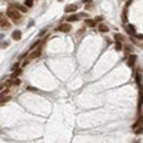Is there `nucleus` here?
I'll return each mask as SVG.
<instances>
[{
  "label": "nucleus",
  "mask_w": 143,
  "mask_h": 143,
  "mask_svg": "<svg viewBox=\"0 0 143 143\" xmlns=\"http://www.w3.org/2000/svg\"><path fill=\"white\" fill-rule=\"evenodd\" d=\"M70 30H72V26L69 23H63V24H60L57 27V31H62V33H69Z\"/></svg>",
  "instance_id": "3"
},
{
  "label": "nucleus",
  "mask_w": 143,
  "mask_h": 143,
  "mask_svg": "<svg viewBox=\"0 0 143 143\" xmlns=\"http://www.w3.org/2000/svg\"><path fill=\"white\" fill-rule=\"evenodd\" d=\"M97 31H100V33H107V31H109V27H107L106 24H103V23H99L97 24Z\"/></svg>",
  "instance_id": "6"
},
{
  "label": "nucleus",
  "mask_w": 143,
  "mask_h": 143,
  "mask_svg": "<svg viewBox=\"0 0 143 143\" xmlns=\"http://www.w3.org/2000/svg\"><path fill=\"white\" fill-rule=\"evenodd\" d=\"M13 85H14V86H17V85H20V80H19L17 77H16V79H13Z\"/></svg>",
  "instance_id": "21"
},
{
  "label": "nucleus",
  "mask_w": 143,
  "mask_h": 143,
  "mask_svg": "<svg viewBox=\"0 0 143 143\" xmlns=\"http://www.w3.org/2000/svg\"><path fill=\"white\" fill-rule=\"evenodd\" d=\"M96 20H90V19H87V20H86V26H89V27H94L96 26Z\"/></svg>",
  "instance_id": "14"
},
{
  "label": "nucleus",
  "mask_w": 143,
  "mask_h": 143,
  "mask_svg": "<svg viewBox=\"0 0 143 143\" xmlns=\"http://www.w3.org/2000/svg\"><path fill=\"white\" fill-rule=\"evenodd\" d=\"M12 39H13V40H20V39H22V31L14 30L13 33H12Z\"/></svg>",
  "instance_id": "8"
},
{
  "label": "nucleus",
  "mask_w": 143,
  "mask_h": 143,
  "mask_svg": "<svg viewBox=\"0 0 143 143\" xmlns=\"http://www.w3.org/2000/svg\"><path fill=\"white\" fill-rule=\"evenodd\" d=\"M0 26L3 27V29H9V27H10V23L7 22V20H6V19H3V20H2V22H0Z\"/></svg>",
  "instance_id": "12"
},
{
  "label": "nucleus",
  "mask_w": 143,
  "mask_h": 143,
  "mask_svg": "<svg viewBox=\"0 0 143 143\" xmlns=\"http://www.w3.org/2000/svg\"><path fill=\"white\" fill-rule=\"evenodd\" d=\"M42 50H43V46H37V47H36V50H31V53L29 54V59H27V60H31V59H36V57H39V56H40L42 54Z\"/></svg>",
  "instance_id": "2"
},
{
  "label": "nucleus",
  "mask_w": 143,
  "mask_h": 143,
  "mask_svg": "<svg viewBox=\"0 0 143 143\" xmlns=\"http://www.w3.org/2000/svg\"><path fill=\"white\" fill-rule=\"evenodd\" d=\"M83 3H85V5H87V3H92V0H83Z\"/></svg>",
  "instance_id": "25"
},
{
  "label": "nucleus",
  "mask_w": 143,
  "mask_h": 143,
  "mask_svg": "<svg viewBox=\"0 0 143 143\" xmlns=\"http://www.w3.org/2000/svg\"><path fill=\"white\" fill-rule=\"evenodd\" d=\"M139 39H143V34H139Z\"/></svg>",
  "instance_id": "26"
},
{
  "label": "nucleus",
  "mask_w": 143,
  "mask_h": 143,
  "mask_svg": "<svg viewBox=\"0 0 143 143\" xmlns=\"http://www.w3.org/2000/svg\"><path fill=\"white\" fill-rule=\"evenodd\" d=\"M115 40L116 42H123V36H122L120 33H116V34H115Z\"/></svg>",
  "instance_id": "18"
},
{
  "label": "nucleus",
  "mask_w": 143,
  "mask_h": 143,
  "mask_svg": "<svg viewBox=\"0 0 143 143\" xmlns=\"http://www.w3.org/2000/svg\"><path fill=\"white\" fill-rule=\"evenodd\" d=\"M122 43H123V42H116V45H115V49H116L117 52L123 49V45H122Z\"/></svg>",
  "instance_id": "17"
},
{
  "label": "nucleus",
  "mask_w": 143,
  "mask_h": 143,
  "mask_svg": "<svg viewBox=\"0 0 143 143\" xmlns=\"http://www.w3.org/2000/svg\"><path fill=\"white\" fill-rule=\"evenodd\" d=\"M12 6L16 7V9H17L19 12H22V13H26V12H27V7H26V6H23V5H14V3H13Z\"/></svg>",
  "instance_id": "9"
},
{
  "label": "nucleus",
  "mask_w": 143,
  "mask_h": 143,
  "mask_svg": "<svg viewBox=\"0 0 143 143\" xmlns=\"http://www.w3.org/2000/svg\"><path fill=\"white\" fill-rule=\"evenodd\" d=\"M122 22L127 23V6L125 7V12H123V14H122Z\"/></svg>",
  "instance_id": "13"
},
{
  "label": "nucleus",
  "mask_w": 143,
  "mask_h": 143,
  "mask_svg": "<svg viewBox=\"0 0 143 143\" xmlns=\"http://www.w3.org/2000/svg\"><path fill=\"white\" fill-rule=\"evenodd\" d=\"M45 34H46V30H42L40 33H39V36H40V37H42V36H45Z\"/></svg>",
  "instance_id": "24"
},
{
  "label": "nucleus",
  "mask_w": 143,
  "mask_h": 143,
  "mask_svg": "<svg viewBox=\"0 0 143 143\" xmlns=\"http://www.w3.org/2000/svg\"><path fill=\"white\" fill-rule=\"evenodd\" d=\"M126 30H127V33H129L130 36H136V27H134L133 24H127V26H126Z\"/></svg>",
  "instance_id": "5"
},
{
  "label": "nucleus",
  "mask_w": 143,
  "mask_h": 143,
  "mask_svg": "<svg viewBox=\"0 0 143 143\" xmlns=\"http://www.w3.org/2000/svg\"><path fill=\"white\" fill-rule=\"evenodd\" d=\"M57 2H62V0H57Z\"/></svg>",
  "instance_id": "27"
},
{
  "label": "nucleus",
  "mask_w": 143,
  "mask_h": 143,
  "mask_svg": "<svg viewBox=\"0 0 143 143\" xmlns=\"http://www.w3.org/2000/svg\"><path fill=\"white\" fill-rule=\"evenodd\" d=\"M142 104H143V89H140V92H139V109H142Z\"/></svg>",
  "instance_id": "11"
},
{
  "label": "nucleus",
  "mask_w": 143,
  "mask_h": 143,
  "mask_svg": "<svg viewBox=\"0 0 143 143\" xmlns=\"http://www.w3.org/2000/svg\"><path fill=\"white\" fill-rule=\"evenodd\" d=\"M27 90H29V92H37V89H36V87H31V86H29Z\"/></svg>",
  "instance_id": "22"
},
{
  "label": "nucleus",
  "mask_w": 143,
  "mask_h": 143,
  "mask_svg": "<svg viewBox=\"0 0 143 143\" xmlns=\"http://www.w3.org/2000/svg\"><path fill=\"white\" fill-rule=\"evenodd\" d=\"M94 20H96V22H97V23H102V20H103V17H102V16H97V17L94 19Z\"/></svg>",
  "instance_id": "23"
},
{
  "label": "nucleus",
  "mask_w": 143,
  "mask_h": 143,
  "mask_svg": "<svg viewBox=\"0 0 143 143\" xmlns=\"http://www.w3.org/2000/svg\"><path fill=\"white\" fill-rule=\"evenodd\" d=\"M140 126H143V116H140V117H139V120H137V122H136V123L133 125V129H139Z\"/></svg>",
  "instance_id": "10"
},
{
  "label": "nucleus",
  "mask_w": 143,
  "mask_h": 143,
  "mask_svg": "<svg viewBox=\"0 0 143 143\" xmlns=\"http://www.w3.org/2000/svg\"><path fill=\"white\" fill-rule=\"evenodd\" d=\"M76 10H77V5H69V6H66L64 12H66V13H73V12H76Z\"/></svg>",
  "instance_id": "7"
},
{
  "label": "nucleus",
  "mask_w": 143,
  "mask_h": 143,
  "mask_svg": "<svg viewBox=\"0 0 143 143\" xmlns=\"http://www.w3.org/2000/svg\"><path fill=\"white\" fill-rule=\"evenodd\" d=\"M79 17H80L79 14H72L70 17L67 19V22H76V20H79Z\"/></svg>",
  "instance_id": "15"
},
{
  "label": "nucleus",
  "mask_w": 143,
  "mask_h": 143,
  "mask_svg": "<svg viewBox=\"0 0 143 143\" xmlns=\"http://www.w3.org/2000/svg\"><path fill=\"white\" fill-rule=\"evenodd\" d=\"M9 46V42H0V49H6Z\"/></svg>",
  "instance_id": "20"
},
{
  "label": "nucleus",
  "mask_w": 143,
  "mask_h": 143,
  "mask_svg": "<svg viewBox=\"0 0 143 143\" xmlns=\"http://www.w3.org/2000/svg\"><path fill=\"white\" fill-rule=\"evenodd\" d=\"M136 60H137V56H136V54H130L129 59H127V66H129V67H134Z\"/></svg>",
  "instance_id": "4"
},
{
  "label": "nucleus",
  "mask_w": 143,
  "mask_h": 143,
  "mask_svg": "<svg viewBox=\"0 0 143 143\" xmlns=\"http://www.w3.org/2000/svg\"><path fill=\"white\" fill-rule=\"evenodd\" d=\"M22 75V69H17V70L13 72V75H12V79H16L17 76H20Z\"/></svg>",
  "instance_id": "16"
},
{
  "label": "nucleus",
  "mask_w": 143,
  "mask_h": 143,
  "mask_svg": "<svg viewBox=\"0 0 143 143\" xmlns=\"http://www.w3.org/2000/svg\"><path fill=\"white\" fill-rule=\"evenodd\" d=\"M6 14H7V16H9V19H12L14 23H20V22H22V16H20V12H19L16 7H13V6H10L9 9H7Z\"/></svg>",
  "instance_id": "1"
},
{
  "label": "nucleus",
  "mask_w": 143,
  "mask_h": 143,
  "mask_svg": "<svg viewBox=\"0 0 143 143\" xmlns=\"http://www.w3.org/2000/svg\"><path fill=\"white\" fill-rule=\"evenodd\" d=\"M33 3H34V0H24V6L26 7H31Z\"/></svg>",
  "instance_id": "19"
}]
</instances>
